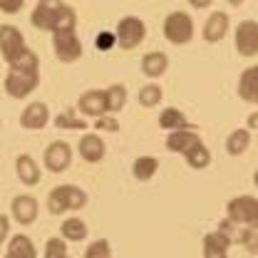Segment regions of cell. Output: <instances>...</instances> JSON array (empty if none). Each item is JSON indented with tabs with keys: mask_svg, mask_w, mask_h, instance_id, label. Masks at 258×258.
Returning <instances> with one entry per match:
<instances>
[{
	"mask_svg": "<svg viewBox=\"0 0 258 258\" xmlns=\"http://www.w3.org/2000/svg\"><path fill=\"white\" fill-rule=\"evenodd\" d=\"M3 85H5L8 97H13V99H25V97H30V92L37 90V85H40V57L30 47L10 64Z\"/></svg>",
	"mask_w": 258,
	"mask_h": 258,
	"instance_id": "cell-1",
	"label": "cell"
},
{
	"mask_svg": "<svg viewBox=\"0 0 258 258\" xmlns=\"http://www.w3.org/2000/svg\"><path fill=\"white\" fill-rule=\"evenodd\" d=\"M85 206H87V194L75 184H60L47 194V209L55 216H60L64 211H80Z\"/></svg>",
	"mask_w": 258,
	"mask_h": 258,
	"instance_id": "cell-2",
	"label": "cell"
},
{
	"mask_svg": "<svg viewBox=\"0 0 258 258\" xmlns=\"http://www.w3.org/2000/svg\"><path fill=\"white\" fill-rule=\"evenodd\" d=\"M161 30H164V37H166L171 45H186V42H191L194 40L191 15H189V13H181V10L169 13V15L164 18Z\"/></svg>",
	"mask_w": 258,
	"mask_h": 258,
	"instance_id": "cell-3",
	"label": "cell"
},
{
	"mask_svg": "<svg viewBox=\"0 0 258 258\" xmlns=\"http://www.w3.org/2000/svg\"><path fill=\"white\" fill-rule=\"evenodd\" d=\"M226 219L238 226H258V199L256 196H236L226 204Z\"/></svg>",
	"mask_w": 258,
	"mask_h": 258,
	"instance_id": "cell-4",
	"label": "cell"
},
{
	"mask_svg": "<svg viewBox=\"0 0 258 258\" xmlns=\"http://www.w3.org/2000/svg\"><path fill=\"white\" fill-rule=\"evenodd\" d=\"M114 35H117V45H119L122 50H134V47H139V45L144 42L147 25H144V20L137 18V15H124V18L117 23Z\"/></svg>",
	"mask_w": 258,
	"mask_h": 258,
	"instance_id": "cell-5",
	"label": "cell"
},
{
	"mask_svg": "<svg viewBox=\"0 0 258 258\" xmlns=\"http://www.w3.org/2000/svg\"><path fill=\"white\" fill-rule=\"evenodd\" d=\"M52 50L60 62L72 64L82 57V40L75 30H57L52 32Z\"/></svg>",
	"mask_w": 258,
	"mask_h": 258,
	"instance_id": "cell-6",
	"label": "cell"
},
{
	"mask_svg": "<svg viewBox=\"0 0 258 258\" xmlns=\"http://www.w3.org/2000/svg\"><path fill=\"white\" fill-rule=\"evenodd\" d=\"M25 50H28L25 35L18 30L15 25L3 23V25H0V55H3V60L8 64H13Z\"/></svg>",
	"mask_w": 258,
	"mask_h": 258,
	"instance_id": "cell-7",
	"label": "cell"
},
{
	"mask_svg": "<svg viewBox=\"0 0 258 258\" xmlns=\"http://www.w3.org/2000/svg\"><path fill=\"white\" fill-rule=\"evenodd\" d=\"M236 50L241 57H256L258 55V20H241L233 35Z\"/></svg>",
	"mask_w": 258,
	"mask_h": 258,
	"instance_id": "cell-8",
	"label": "cell"
},
{
	"mask_svg": "<svg viewBox=\"0 0 258 258\" xmlns=\"http://www.w3.org/2000/svg\"><path fill=\"white\" fill-rule=\"evenodd\" d=\"M62 8H64L62 0H40V3L35 5V10H32L30 23L37 30L52 32L57 18H60V13H62Z\"/></svg>",
	"mask_w": 258,
	"mask_h": 258,
	"instance_id": "cell-9",
	"label": "cell"
},
{
	"mask_svg": "<svg viewBox=\"0 0 258 258\" xmlns=\"http://www.w3.org/2000/svg\"><path fill=\"white\" fill-rule=\"evenodd\" d=\"M42 161H45V169H50L52 174H62L70 169L72 164V147L67 142H50L45 154H42Z\"/></svg>",
	"mask_w": 258,
	"mask_h": 258,
	"instance_id": "cell-10",
	"label": "cell"
},
{
	"mask_svg": "<svg viewBox=\"0 0 258 258\" xmlns=\"http://www.w3.org/2000/svg\"><path fill=\"white\" fill-rule=\"evenodd\" d=\"M77 112L82 117H90V119H99V117L109 114L104 90H87V92H82L80 99H77Z\"/></svg>",
	"mask_w": 258,
	"mask_h": 258,
	"instance_id": "cell-11",
	"label": "cell"
},
{
	"mask_svg": "<svg viewBox=\"0 0 258 258\" xmlns=\"http://www.w3.org/2000/svg\"><path fill=\"white\" fill-rule=\"evenodd\" d=\"M10 214H13V219L20 226L35 224V219H37V214H40L37 199L30 196V194H18V196L13 199V204H10Z\"/></svg>",
	"mask_w": 258,
	"mask_h": 258,
	"instance_id": "cell-12",
	"label": "cell"
},
{
	"mask_svg": "<svg viewBox=\"0 0 258 258\" xmlns=\"http://www.w3.org/2000/svg\"><path fill=\"white\" fill-rule=\"evenodd\" d=\"M77 152L87 164H99L107 157V144L97 132H90V134H82V139L77 144Z\"/></svg>",
	"mask_w": 258,
	"mask_h": 258,
	"instance_id": "cell-13",
	"label": "cell"
},
{
	"mask_svg": "<svg viewBox=\"0 0 258 258\" xmlns=\"http://www.w3.org/2000/svg\"><path fill=\"white\" fill-rule=\"evenodd\" d=\"M50 122V109L45 102H30L23 112H20V127L37 132V129H45Z\"/></svg>",
	"mask_w": 258,
	"mask_h": 258,
	"instance_id": "cell-14",
	"label": "cell"
},
{
	"mask_svg": "<svg viewBox=\"0 0 258 258\" xmlns=\"http://www.w3.org/2000/svg\"><path fill=\"white\" fill-rule=\"evenodd\" d=\"M201 35H204V40L211 42V45L221 42L226 35H228V13H224V10L211 13L209 20L204 23V32H201Z\"/></svg>",
	"mask_w": 258,
	"mask_h": 258,
	"instance_id": "cell-15",
	"label": "cell"
},
{
	"mask_svg": "<svg viewBox=\"0 0 258 258\" xmlns=\"http://www.w3.org/2000/svg\"><path fill=\"white\" fill-rule=\"evenodd\" d=\"M199 142H201V137H199V132H194V127L166 134V149L174 152V154H181V157L191 149L194 144H199Z\"/></svg>",
	"mask_w": 258,
	"mask_h": 258,
	"instance_id": "cell-16",
	"label": "cell"
},
{
	"mask_svg": "<svg viewBox=\"0 0 258 258\" xmlns=\"http://www.w3.org/2000/svg\"><path fill=\"white\" fill-rule=\"evenodd\" d=\"M231 238L226 236L224 231H211L204 236V258H228V248H231Z\"/></svg>",
	"mask_w": 258,
	"mask_h": 258,
	"instance_id": "cell-17",
	"label": "cell"
},
{
	"mask_svg": "<svg viewBox=\"0 0 258 258\" xmlns=\"http://www.w3.org/2000/svg\"><path fill=\"white\" fill-rule=\"evenodd\" d=\"M238 97L248 104H258V64H251L238 77Z\"/></svg>",
	"mask_w": 258,
	"mask_h": 258,
	"instance_id": "cell-18",
	"label": "cell"
},
{
	"mask_svg": "<svg viewBox=\"0 0 258 258\" xmlns=\"http://www.w3.org/2000/svg\"><path fill=\"white\" fill-rule=\"evenodd\" d=\"M15 171H18V179L25 184V186H37L40 179H42V171L37 166V161L32 159L30 154H20L15 159Z\"/></svg>",
	"mask_w": 258,
	"mask_h": 258,
	"instance_id": "cell-19",
	"label": "cell"
},
{
	"mask_svg": "<svg viewBox=\"0 0 258 258\" xmlns=\"http://www.w3.org/2000/svg\"><path fill=\"white\" fill-rule=\"evenodd\" d=\"M5 258H37V248H35L30 236L15 233V236L10 238V246H8V251H5Z\"/></svg>",
	"mask_w": 258,
	"mask_h": 258,
	"instance_id": "cell-20",
	"label": "cell"
},
{
	"mask_svg": "<svg viewBox=\"0 0 258 258\" xmlns=\"http://www.w3.org/2000/svg\"><path fill=\"white\" fill-rule=\"evenodd\" d=\"M166 70H169V57H166L164 52H147V55L142 57V72H144L147 77H152V80L161 77Z\"/></svg>",
	"mask_w": 258,
	"mask_h": 258,
	"instance_id": "cell-21",
	"label": "cell"
},
{
	"mask_svg": "<svg viewBox=\"0 0 258 258\" xmlns=\"http://www.w3.org/2000/svg\"><path fill=\"white\" fill-rule=\"evenodd\" d=\"M157 171H159V159L157 157H149V154L137 157L134 164H132V174H134L137 181H149V179H154Z\"/></svg>",
	"mask_w": 258,
	"mask_h": 258,
	"instance_id": "cell-22",
	"label": "cell"
},
{
	"mask_svg": "<svg viewBox=\"0 0 258 258\" xmlns=\"http://www.w3.org/2000/svg\"><path fill=\"white\" fill-rule=\"evenodd\" d=\"M60 236L64 241H70V243H80V241L87 238V224L82 219H77V216H70L60 226Z\"/></svg>",
	"mask_w": 258,
	"mask_h": 258,
	"instance_id": "cell-23",
	"label": "cell"
},
{
	"mask_svg": "<svg viewBox=\"0 0 258 258\" xmlns=\"http://www.w3.org/2000/svg\"><path fill=\"white\" fill-rule=\"evenodd\" d=\"M248 147H251V129L248 127L233 129V132L228 134V139H226V152H228L231 157H241Z\"/></svg>",
	"mask_w": 258,
	"mask_h": 258,
	"instance_id": "cell-24",
	"label": "cell"
},
{
	"mask_svg": "<svg viewBox=\"0 0 258 258\" xmlns=\"http://www.w3.org/2000/svg\"><path fill=\"white\" fill-rule=\"evenodd\" d=\"M159 127L166 129V132L191 129V127H189V119L184 117V112H181V109H176V107H166V109H161V114H159Z\"/></svg>",
	"mask_w": 258,
	"mask_h": 258,
	"instance_id": "cell-25",
	"label": "cell"
},
{
	"mask_svg": "<svg viewBox=\"0 0 258 258\" xmlns=\"http://www.w3.org/2000/svg\"><path fill=\"white\" fill-rule=\"evenodd\" d=\"M184 161H186L191 169H206V166L211 164V152H209V147H206L204 142H199V144H194L191 149L184 154Z\"/></svg>",
	"mask_w": 258,
	"mask_h": 258,
	"instance_id": "cell-26",
	"label": "cell"
},
{
	"mask_svg": "<svg viewBox=\"0 0 258 258\" xmlns=\"http://www.w3.org/2000/svg\"><path fill=\"white\" fill-rule=\"evenodd\" d=\"M104 95H107V107H109V114H117L119 109H124V104H127V87L124 85H109L107 90H104Z\"/></svg>",
	"mask_w": 258,
	"mask_h": 258,
	"instance_id": "cell-27",
	"label": "cell"
},
{
	"mask_svg": "<svg viewBox=\"0 0 258 258\" xmlns=\"http://www.w3.org/2000/svg\"><path fill=\"white\" fill-rule=\"evenodd\" d=\"M55 127L64 129V132H82V129H87V119L77 117L75 109H64L55 117Z\"/></svg>",
	"mask_w": 258,
	"mask_h": 258,
	"instance_id": "cell-28",
	"label": "cell"
},
{
	"mask_svg": "<svg viewBox=\"0 0 258 258\" xmlns=\"http://www.w3.org/2000/svg\"><path fill=\"white\" fill-rule=\"evenodd\" d=\"M139 104L142 107H147V109H152V107H159L161 99H164V90H161L159 85H144L142 90H139Z\"/></svg>",
	"mask_w": 258,
	"mask_h": 258,
	"instance_id": "cell-29",
	"label": "cell"
},
{
	"mask_svg": "<svg viewBox=\"0 0 258 258\" xmlns=\"http://www.w3.org/2000/svg\"><path fill=\"white\" fill-rule=\"evenodd\" d=\"M42 258H70L67 256V241L62 236L60 238H47L45 243V256Z\"/></svg>",
	"mask_w": 258,
	"mask_h": 258,
	"instance_id": "cell-30",
	"label": "cell"
},
{
	"mask_svg": "<svg viewBox=\"0 0 258 258\" xmlns=\"http://www.w3.org/2000/svg\"><path fill=\"white\" fill-rule=\"evenodd\" d=\"M85 258H112V246H109V241H104V238L92 241V243L85 248Z\"/></svg>",
	"mask_w": 258,
	"mask_h": 258,
	"instance_id": "cell-31",
	"label": "cell"
},
{
	"mask_svg": "<svg viewBox=\"0 0 258 258\" xmlns=\"http://www.w3.org/2000/svg\"><path fill=\"white\" fill-rule=\"evenodd\" d=\"M95 129L107 132V134H117V132H119V119H117L114 114H104V117L95 119Z\"/></svg>",
	"mask_w": 258,
	"mask_h": 258,
	"instance_id": "cell-32",
	"label": "cell"
},
{
	"mask_svg": "<svg viewBox=\"0 0 258 258\" xmlns=\"http://www.w3.org/2000/svg\"><path fill=\"white\" fill-rule=\"evenodd\" d=\"M114 45H117V35L109 32V30H102L95 37V47L99 50V52H107V50H112Z\"/></svg>",
	"mask_w": 258,
	"mask_h": 258,
	"instance_id": "cell-33",
	"label": "cell"
},
{
	"mask_svg": "<svg viewBox=\"0 0 258 258\" xmlns=\"http://www.w3.org/2000/svg\"><path fill=\"white\" fill-rule=\"evenodd\" d=\"M25 8V0H0V13L5 15H18Z\"/></svg>",
	"mask_w": 258,
	"mask_h": 258,
	"instance_id": "cell-34",
	"label": "cell"
},
{
	"mask_svg": "<svg viewBox=\"0 0 258 258\" xmlns=\"http://www.w3.org/2000/svg\"><path fill=\"white\" fill-rule=\"evenodd\" d=\"M8 236H10V221L5 214H0V246L8 241Z\"/></svg>",
	"mask_w": 258,
	"mask_h": 258,
	"instance_id": "cell-35",
	"label": "cell"
},
{
	"mask_svg": "<svg viewBox=\"0 0 258 258\" xmlns=\"http://www.w3.org/2000/svg\"><path fill=\"white\" fill-rule=\"evenodd\" d=\"M214 0H189V5L191 8H196V10H204V8H209Z\"/></svg>",
	"mask_w": 258,
	"mask_h": 258,
	"instance_id": "cell-36",
	"label": "cell"
},
{
	"mask_svg": "<svg viewBox=\"0 0 258 258\" xmlns=\"http://www.w3.org/2000/svg\"><path fill=\"white\" fill-rule=\"evenodd\" d=\"M246 124H248V129H256L258 132V109L248 114V122H246Z\"/></svg>",
	"mask_w": 258,
	"mask_h": 258,
	"instance_id": "cell-37",
	"label": "cell"
},
{
	"mask_svg": "<svg viewBox=\"0 0 258 258\" xmlns=\"http://www.w3.org/2000/svg\"><path fill=\"white\" fill-rule=\"evenodd\" d=\"M226 3H228V5H233V8H236V5H241V3H243V0H226Z\"/></svg>",
	"mask_w": 258,
	"mask_h": 258,
	"instance_id": "cell-38",
	"label": "cell"
},
{
	"mask_svg": "<svg viewBox=\"0 0 258 258\" xmlns=\"http://www.w3.org/2000/svg\"><path fill=\"white\" fill-rule=\"evenodd\" d=\"M253 184H256V189H258V169H256V174H253Z\"/></svg>",
	"mask_w": 258,
	"mask_h": 258,
	"instance_id": "cell-39",
	"label": "cell"
},
{
	"mask_svg": "<svg viewBox=\"0 0 258 258\" xmlns=\"http://www.w3.org/2000/svg\"><path fill=\"white\" fill-rule=\"evenodd\" d=\"M0 127H3V119H0Z\"/></svg>",
	"mask_w": 258,
	"mask_h": 258,
	"instance_id": "cell-40",
	"label": "cell"
}]
</instances>
